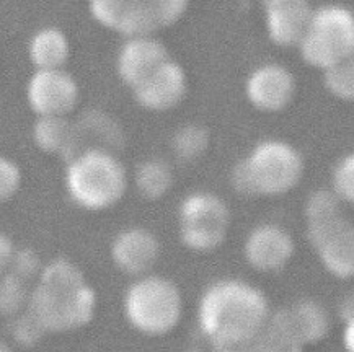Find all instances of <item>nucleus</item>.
Returning <instances> with one entry per match:
<instances>
[{"label": "nucleus", "mask_w": 354, "mask_h": 352, "mask_svg": "<svg viewBox=\"0 0 354 352\" xmlns=\"http://www.w3.org/2000/svg\"><path fill=\"white\" fill-rule=\"evenodd\" d=\"M304 173V160L286 142H261L234 171L235 188L248 194L278 196L297 186Z\"/></svg>", "instance_id": "20e7f679"}, {"label": "nucleus", "mask_w": 354, "mask_h": 352, "mask_svg": "<svg viewBox=\"0 0 354 352\" xmlns=\"http://www.w3.org/2000/svg\"><path fill=\"white\" fill-rule=\"evenodd\" d=\"M174 176L169 165L160 160H147L138 168L136 184L139 193L147 199H160L169 191Z\"/></svg>", "instance_id": "aec40b11"}, {"label": "nucleus", "mask_w": 354, "mask_h": 352, "mask_svg": "<svg viewBox=\"0 0 354 352\" xmlns=\"http://www.w3.org/2000/svg\"><path fill=\"white\" fill-rule=\"evenodd\" d=\"M335 194L342 201L351 202L354 197V157L346 155L339 162L333 176Z\"/></svg>", "instance_id": "b1692460"}, {"label": "nucleus", "mask_w": 354, "mask_h": 352, "mask_svg": "<svg viewBox=\"0 0 354 352\" xmlns=\"http://www.w3.org/2000/svg\"><path fill=\"white\" fill-rule=\"evenodd\" d=\"M33 135L41 150L66 153L72 141V126L64 116H43L35 124Z\"/></svg>", "instance_id": "6ab92c4d"}, {"label": "nucleus", "mask_w": 354, "mask_h": 352, "mask_svg": "<svg viewBox=\"0 0 354 352\" xmlns=\"http://www.w3.org/2000/svg\"><path fill=\"white\" fill-rule=\"evenodd\" d=\"M167 61L169 52L160 41L151 36L133 38L121 48L118 56V74L122 82L136 88Z\"/></svg>", "instance_id": "4468645a"}, {"label": "nucleus", "mask_w": 354, "mask_h": 352, "mask_svg": "<svg viewBox=\"0 0 354 352\" xmlns=\"http://www.w3.org/2000/svg\"><path fill=\"white\" fill-rule=\"evenodd\" d=\"M274 322L297 344L320 340L328 329V318L324 309L312 302H304L290 311L279 313Z\"/></svg>", "instance_id": "f3484780"}, {"label": "nucleus", "mask_w": 354, "mask_h": 352, "mask_svg": "<svg viewBox=\"0 0 354 352\" xmlns=\"http://www.w3.org/2000/svg\"><path fill=\"white\" fill-rule=\"evenodd\" d=\"M129 323L145 335H165L178 324L183 302L178 287L169 279L147 276L129 287L124 300Z\"/></svg>", "instance_id": "39448f33"}, {"label": "nucleus", "mask_w": 354, "mask_h": 352, "mask_svg": "<svg viewBox=\"0 0 354 352\" xmlns=\"http://www.w3.org/2000/svg\"><path fill=\"white\" fill-rule=\"evenodd\" d=\"M95 311V292L69 261L59 260L41 274L30 313L48 331H69L87 324Z\"/></svg>", "instance_id": "f03ea898"}, {"label": "nucleus", "mask_w": 354, "mask_h": 352, "mask_svg": "<svg viewBox=\"0 0 354 352\" xmlns=\"http://www.w3.org/2000/svg\"><path fill=\"white\" fill-rule=\"evenodd\" d=\"M0 352H13V351L8 349L7 346H0Z\"/></svg>", "instance_id": "c756f323"}, {"label": "nucleus", "mask_w": 354, "mask_h": 352, "mask_svg": "<svg viewBox=\"0 0 354 352\" xmlns=\"http://www.w3.org/2000/svg\"><path fill=\"white\" fill-rule=\"evenodd\" d=\"M229 211L214 194L189 196L180 209L181 240L196 251H212L225 240Z\"/></svg>", "instance_id": "0eeeda50"}, {"label": "nucleus", "mask_w": 354, "mask_h": 352, "mask_svg": "<svg viewBox=\"0 0 354 352\" xmlns=\"http://www.w3.org/2000/svg\"><path fill=\"white\" fill-rule=\"evenodd\" d=\"M30 57L38 70L61 69L69 57V41L66 35L56 28L41 30L31 39Z\"/></svg>", "instance_id": "a211bd4d"}, {"label": "nucleus", "mask_w": 354, "mask_h": 352, "mask_svg": "<svg viewBox=\"0 0 354 352\" xmlns=\"http://www.w3.org/2000/svg\"><path fill=\"white\" fill-rule=\"evenodd\" d=\"M20 168L12 160L0 157V201H8L20 188Z\"/></svg>", "instance_id": "a878e982"}, {"label": "nucleus", "mask_w": 354, "mask_h": 352, "mask_svg": "<svg viewBox=\"0 0 354 352\" xmlns=\"http://www.w3.org/2000/svg\"><path fill=\"white\" fill-rule=\"evenodd\" d=\"M111 255L115 264L122 273L140 276L157 263L160 245L157 238L147 230L131 228L118 235L113 243Z\"/></svg>", "instance_id": "dca6fc26"}, {"label": "nucleus", "mask_w": 354, "mask_h": 352, "mask_svg": "<svg viewBox=\"0 0 354 352\" xmlns=\"http://www.w3.org/2000/svg\"><path fill=\"white\" fill-rule=\"evenodd\" d=\"M270 322L266 297L257 287L224 281L209 287L199 305V324L217 347H240Z\"/></svg>", "instance_id": "f257e3e1"}, {"label": "nucleus", "mask_w": 354, "mask_h": 352, "mask_svg": "<svg viewBox=\"0 0 354 352\" xmlns=\"http://www.w3.org/2000/svg\"><path fill=\"white\" fill-rule=\"evenodd\" d=\"M294 253L290 235L278 225H261L255 228L245 243L248 263L260 271L283 268Z\"/></svg>", "instance_id": "2eb2a0df"}, {"label": "nucleus", "mask_w": 354, "mask_h": 352, "mask_svg": "<svg viewBox=\"0 0 354 352\" xmlns=\"http://www.w3.org/2000/svg\"><path fill=\"white\" fill-rule=\"evenodd\" d=\"M79 85L62 69L38 70L28 84V101L39 117L66 116L79 101Z\"/></svg>", "instance_id": "9d476101"}, {"label": "nucleus", "mask_w": 354, "mask_h": 352, "mask_svg": "<svg viewBox=\"0 0 354 352\" xmlns=\"http://www.w3.org/2000/svg\"><path fill=\"white\" fill-rule=\"evenodd\" d=\"M301 51L306 62L324 70L353 59V13L348 8L337 6L314 10L310 25L301 43Z\"/></svg>", "instance_id": "423d86ee"}, {"label": "nucleus", "mask_w": 354, "mask_h": 352, "mask_svg": "<svg viewBox=\"0 0 354 352\" xmlns=\"http://www.w3.org/2000/svg\"><path fill=\"white\" fill-rule=\"evenodd\" d=\"M128 186L126 170L108 150H85L71 160L67 189L77 204L90 211L115 206Z\"/></svg>", "instance_id": "7ed1b4c3"}, {"label": "nucleus", "mask_w": 354, "mask_h": 352, "mask_svg": "<svg viewBox=\"0 0 354 352\" xmlns=\"http://www.w3.org/2000/svg\"><path fill=\"white\" fill-rule=\"evenodd\" d=\"M296 93V80L284 67L263 66L250 75L247 97L258 110L281 111L289 105Z\"/></svg>", "instance_id": "f8f14e48"}, {"label": "nucleus", "mask_w": 354, "mask_h": 352, "mask_svg": "<svg viewBox=\"0 0 354 352\" xmlns=\"http://www.w3.org/2000/svg\"><path fill=\"white\" fill-rule=\"evenodd\" d=\"M339 197L337 194L328 191H319L310 197L307 204V219L308 224L319 222V220H325L335 215L342 214L339 211Z\"/></svg>", "instance_id": "5701e85b"}, {"label": "nucleus", "mask_w": 354, "mask_h": 352, "mask_svg": "<svg viewBox=\"0 0 354 352\" xmlns=\"http://www.w3.org/2000/svg\"><path fill=\"white\" fill-rule=\"evenodd\" d=\"M188 3L183 0L163 2H122L115 25L118 33L133 38H149L153 31L167 28L180 20Z\"/></svg>", "instance_id": "1a4fd4ad"}, {"label": "nucleus", "mask_w": 354, "mask_h": 352, "mask_svg": "<svg viewBox=\"0 0 354 352\" xmlns=\"http://www.w3.org/2000/svg\"><path fill=\"white\" fill-rule=\"evenodd\" d=\"M185 93V70L170 59L134 88L136 100L152 111H167L175 108L183 100Z\"/></svg>", "instance_id": "9b49d317"}, {"label": "nucleus", "mask_w": 354, "mask_h": 352, "mask_svg": "<svg viewBox=\"0 0 354 352\" xmlns=\"http://www.w3.org/2000/svg\"><path fill=\"white\" fill-rule=\"evenodd\" d=\"M38 261L33 256V253L30 251H25V253H20V255H13V260L12 263L13 264V269H15V273H13V276L24 279L26 276H31V274L35 273L36 268H38Z\"/></svg>", "instance_id": "bb28decb"}, {"label": "nucleus", "mask_w": 354, "mask_h": 352, "mask_svg": "<svg viewBox=\"0 0 354 352\" xmlns=\"http://www.w3.org/2000/svg\"><path fill=\"white\" fill-rule=\"evenodd\" d=\"M268 31L279 46H301L314 10L301 0H270L265 3Z\"/></svg>", "instance_id": "ddd939ff"}, {"label": "nucleus", "mask_w": 354, "mask_h": 352, "mask_svg": "<svg viewBox=\"0 0 354 352\" xmlns=\"http://www.w3.org/2000/svg\"><path fill=\"white\" fill-rule=\"evenodd\" d=\"M12 260H13L12 243L6 237V235L0 233V273H2L7 266H10Z\"/></svg>", "instance_id": "cd10ccee"}, {"label": "nucleus", "mask_w": 354, "mask_h": 352, "mask_svg": "<svg viewBox=\"0 0 354 352\" xmlns=\"http://www.w3.org/2000/svg\"><path fill=\"white\" fill-rule=\"evenodd\" d=\"M24 300L25 289L24 284H21V279L10 274L0 284V310L17 311L24 305Z\"/></svg>", "instance_id": "393cba45"}, {"label": "nucleus", "mask_w": 354, "mask_h": 352, "mask_svg": "<svg viewBox=\"0 0 354 352\" xmlns=\"http://www.w3.org/2000/svg\"><path fill=\"white\" fill-rule=\"evenodd\" d=\"M325 85L335 97L353 100L354 97V62L353 59L339 62L325 70Z\"/></svg>", "instance_id": "4be33fe9"}, {"label": "nucleus", "mask_w": 354, "mask_h": 352, "mask_svg": "<svg viewBox=\"0 0 354 352\" xmlns=\"http://www.w3.org/2000/svg\"><path fill=\"white\" fill-rule=\"evenodd\" d=\"M308 235L325 268L338 277H351L354 271V232L343 214L308 224Z\"/></svg>", "instance_id": "6e6552de"}, {"label": "nucleus", "mask_w": 354, "mask_h": 352, "mask_svg": "<svg viewBox=\"0 0 354 352\" xmlns=\"http://www.w3.org/2000/svg\"><path fill=\"white\" fill-rule=\"evenodd\" d=\"M351 331H353V322L348 323L346 326V346H348V351H351Z\"/></svg>", "instance_id": "c85d7f7f"}, {"label": "nucleus", "mask_w": 354, "mask_h": 352, "mask_svg": "<svg viewBox=\"0 0 354 352\" xmlns=\"http://www.w3.org/2000/svg\"><path fill=\"white\" fill-rule=\"evenodd\" d=\"M207 146H209V135L198 126H188V128L181 129L174 141L176 155L183 160L198 159L203 155Z\"/></svg>", "instance_id": "412c9836"}]
</instances>
